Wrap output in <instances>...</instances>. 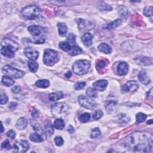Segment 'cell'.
Returning a JSON list of instances; mask_svg holds the SVG:
<instances>
[{
	"mask_svg": "<svg viewBox=\"0 0 153 153\" xmlns=\"http://www.w3.org/2000/svg\"><path fill=\"white\" fill-rule=\"evenodd\" d=\"M68 132H69V133H74V128L72 126H69L68 127Z\"/></svg>",
	"mask_w": 153,
	"mask_h": 153,
	"instance_id": "obj_55",
	"label": "cell"
},
{
	"mask_svg": "<svg viewBox=\"0 0 153 153\" xmlns=\"http://www.w3.org/2000/svg\"><path fill=\"white\" fill-rule=\"evenodd\" d=\"M90 118V114L87 113V112H85L83 114L80 115L78 117V119L82 123H86L89 121Z\"/></svg>",
	"mask_w": 153,
	"mask_h": 153,
	"instance_id": "obj_37",
	"label": "cell"
},
{
	"mask_svg": "<svg viewBox=\"0 0 153 153\" xmlns=\"http://www.w3.org/2000/svg\"><path fill=\"white\" fill-rule=\"evenodd\" d=\"M108 85V81L105 80H101L96 81V82L93 84L94 89L98 91L103 92L104 91Z\"/></svg>",
	"mask_w": 153,
	"mask_h": 153,
	"instance_id": "obj_14",
	"label": "cell"
},
{
	"mask_svg": "<svg viewBox=\"0 0 153 153\" xmlns=\"http://www.w3.org/2000/svg\"><path fill=\"white\" fill-rule=\"evenodd\" d=\"M44 42H45V38L42 37V38H40L39 40L34 41V43H35V44H43Z\"/></svg>",
	"mask_w": 153,
	"mask_h": 153,
	"instance_id": "obj_52",
	"label": "cell"
},
{
	"mask_svg": "<svg viewBox=\"0 0 153 153\" xmlns=\"http://www.w3.org/2000/svg\"><path fill=\"white\" fill-rule=\"evenodd\" d=\"M2 71L5 75L16 79L22 78L25 75V73L23 71L14 68L10 66V65H5V66L3 67L2 68Z\"/></svg>",
	"mask_w": 153,
	"mask_h": 153,
	"instance_id": "obj_5",
	"label": "cell"
},
{
	"mask_svg": "<svg viewBox=\"0 0 153 153\" xmlns=\"http://www.w3.org/2000/svg\"><path fill=\"white\" fill-rule=\"evenodd\" d=\"M93 38H94L93 34L89 33V32H86L82 37V41H83L86 46H90L92 44Z\"/></svg>",
	"mask_w": 153,
	"mask_h": 153,
	"instance_id": "obj_17",
	"label": "cell"
},
{
	"mask_svg": "<svg viewBox=\"0 0 153 153\" xmlns=\"http://www.w3.org/2000/svg\"><path fill=\"white\" fill-rule=\"evenodd\" d=\"M138 62L139 64L143 65H149L152 64V59L151 58L139 57Z\"/></svg>",
	"mask_w": 153,
	"mask_h": 153,
	"instance_id": "obj_27",
	"label": "cell"
},
{
	"mask_svg": "<svg viewBox=\"0 0 153 153\" xmlns=\"http://www.w3.org/2000/svg\"><path fill=\"white\" fill-rule=\"evenodd\" d=\"M65 122L61 118H58L53 123L54 127L58 130H62L65 128Z\"/></svg>",
	"mask_w": 153,
	"mask_h": 153,
	"instance_id": "obj_29",
	"label": "cell"
},
{
	"mask_svg": "<svg viewBox=\"0 0 153 153\" xmlns=\"http://www.w3.org/2000/svg\"><path fill=\"white\" fill-rule=\"evenodd\" d=\"M8 96L7 95L5 94V93H3V92H1V94H0V103L1 105L5 104L7 103L8 102Z\"/></svg>",
	"mask_w": 153,
	"mask_h": 153,
	"instance_id": "obj_40",
	"label": "cell"
},
{
	"mask_svg": "<svg viewBox=\"0 0 153 153\" xmlns=\"http://www.w3.org/2000/svg\"><path fill=\"white\" fill-rule=\"evenodd\" d=\"M40 13V9L34 5H27L22 10V14L24 17L29 20H34L38 18Z\"/></svg>",
	"mask_w": 153,
	"mask_h": 153,
	"instance_id": "obj_3",
	"label": "cell"
},
{
	"mask_svg": "<svg viewBox=\"0 0 153 153\" xmlns=\"http://www.w3.org/2000/svg\"><path fill=\"white\" fill-rule=\"evenodd\" d=\"M86 83L85 82H78V83H76L75 85V90H81L84 88V87L86 86Z\"/></svg>",
	"mask_w": 153,
	"mask_h": 153,
	"instance_id": "obj_45",
	"label": "cell"
},
{
	"mask_svg": "<svg viewBox=\"0 0 153 153\" xmlns=\"http://www.w3.org/2000/svg\"><path fill=\"white\" fill-rule=\"evenodd\" d=\"M117 101L110 100L107 101L105 107L108 111H112L113 110V108L117 105Z\"/></svg>",
	"mask_w": 153,
	"mask_h": 153,
	"instance_id": "obj_31",
	"label": "cell"
},
{
	"mask_svg": "<svg viewBox=\"0 0 153 153\" xmlns=\"http://www.w3.org/2000/svg\"><path fill=\"white\" fill-rule=\"evenodd\" d=\"M3 132V124H2V129H1V132L2 133Z\"/></svg>",
	"mask_w": 153,
	"mask_h": 153,
	"instance_id": "obj_58",
	"label": "cell"
},
{
	"mask_svg": "<svg viewBox=\"0 0 153 153\" xmlns=\"http://www.w3.org/2000/svg\"><path fill=\"white\" fill-rule=\"evenodd\" d=\"M29 139L31 141L35 142V143H41V142L44 140L46 138L40 133L35 132L34 133H31L30 135Z\"/></svg>",
	"mask_w": 153,
	"mask_h": 153,
	"instance_id": "obj_21",
	"label": "cell"
},
{
	"mask_svg": "<svg viewBox=\"0 0 153 153\" xmlns=\"http://www.w3.org/2000/svg\"><path fill=\"white\" fill-rule=\"evenodd\" d=\"M118 11L120 17L123 19H127L129 16V11L128 8L124 6H120L118 8Z\"/></svg>",
	"mask_w": 153,
	"mask_h": 153,
	"instance_id": "obj_25",
	"label": "cell"
},
{
	"mask_svg": "<svg viewBox=\"0 0 153 153\" xmlns=\"http://www.w3.org/2000/svg\"><path fill=\"white\" fill-rule=\"evenodd\" d=\"M152 138L145 133L136 132L130 134L122 141V145L135 152H149L152 150Z\"/></svg>",
	"mask_w": 153,
	"mask_h": 153,
	"instance_id": "obj_1",
	"label": "cell"
},
{
	"mask_svg": "<svg viewBox=\"0 0 153 153\" xmlns=\"http://www.w3.org/2000/svg\"><path fill=\"white\" fill-rule=\"evenodd\" d=\"M148 97L152 99V88L150 90V91L148 93Z\"/></svg>",
	"mask_w": 153,
	"mask_h": 153,
	"instance_id": "obj_56",
	"label": "cell"
},
{
	"mask_svg": "<svg viewBox=\"0 0 153 153\" xmlns=\"http://www.w3.org/2000/svg\"><path fill=\"white\" fill-rule=\"evenodd\" d=\"M7 136L12 139H14L16 137V132L13 130H10L7 132Z\"/></svg>",
	"mask_w": 153,
	"mask_h": 153,
	"instance_id": "obj_48",
	"label": "cell"
},
{
	"mask_svg": "<svg viewBox=\"0 0 153 153\" xmlns=\"http://www.w3.org/2000/svg\"><path fill=\"white\" fill-rule=\"evenodd\" d=\"M71 76H72V73L70 71H68L67 73L65 74V76L67 78H69Z\"/></svg>",
	"mask_w": 153,
	"mask_h": 153,
	"instance_id": "obj_54",
	"label": "cell"
},
{
	"mask_svg": "<svg viewBox=\"0 0 153 153\" xmlns=\"http://www.w3.org/2000/svg\"><path fill=\"white\" fill-rule=\"evenodd\" d=\"M28 30L29 33L34 37L40 35L44 32V29L42 27L37 25H32L28 27Z\"/></svg>",
	"mask_w": 153,
	"mask_h": 153,
	"instance_id": "obj_13",
	"label": "cell"
},
{
	"mask_svg": "<svg viewBox=\"0 0 153 153\" xmlns=\"http://www.w3.org/2000/svg\"><path fill=\"white\" fill-rule=\"evenodd\" d=\"M52 110L54 114H62L68 111V107L65 103H57L52 105Z\"/></svg>",
	"mask_w": 153,
	"mask_h": 153,
	"instance_id": "obj_9",
	"label": "cell"
},
{
	"mask_svg": "<svg viewBox=\"0 0 153 153\" xmlns=\"http://www.w3.org/2000/svg\"><path fill=\"white\" fill-rule=\"evenodd\" d=\"M59 46L61 48V49H62V50L65 52H69L71 50V49L72 48L70 45V44L68 42L66 41L60 42Z\"/></svg>",
	"mask_w": 153,
	"mask_h": 153,
	"instance_id": "obj_32",
	"label": "cell"
},
{
	"mask_svg": "<svg viewBox=\"0 0 153 153\" xmlns=\"http://www.w3.org/2000/svg\"><path fill=\"white\" fill-rule=\"evenodd\" d=\"M146 124H152V119L150 120L149 121H148V122H146Z\"/></svg>",
	"mask_w": 153,
	"mask_h": 153,
	"instance_id": "obj_57",
	"label": "cell"
},
{
	"mask_svg": "<svg viewBox=\"0 0 153 153\" xmlns=\"http://www.w3.org/2000/svg\"><path fill=\"white\" fill-rule=\"evenodd\" d=\"M129 66L127 63L122 62L120 63L117 67V72L120 75H125L128 72Z\"/></svg>",
	"mask_w": 153,
	"mask_h": 153,
	"instance_id": "obj_16",
	"label": "cell"
},
{
	"mask_svg": "<svg viewBox=\"0 0 153 153\" xmlns=\"http://www.w3.org/2000/svg\"><path fill=\"white\" fill-rule=\"evenodd\" d=\"M63 95V93L61 91L55 93H52V94L48 95V99L50 101H56L62 98Z\"/></svg>",
	"mask_w": 153,
	"mask_h": 153,
	"instance_id": "obj_22",
	"label": "cell"
},
{
	"mask_svg": "<svg viewBox=\"0 0 153 153\" xmlns=\"http://www.w3.org/2000/svg\"><path fill=\"white\" fill-rule=\"evenodd\" d=\"M2 83L5 86L10 87L13 86L14 84V81L12 78L10 77V76L5 75L2 77Z\"/></svg>",
	"mask_w": 153,
	"mask_h": 153,
	"instance_id": "obj_26",
	"label": "cell"
},
{
	"mask_svg": "<svg viewBox=\"0 0 153 153\" xmlns=\"http://www.w3.org/2000/svg\"><path fill=\"white\" fill-rule=\"evenodd\" d=\"M30 124L37 133H40V135L43 136L44 137L46 138V136H45L43 130H42V128H41L39 124H38L36 121H35L34 120H31L30 121Z\"/></svg>",
	"mask_w": 153,
	"mask_h": 153,
	"instance_id": "obj_19",
	"label": "cell"
},
{
	"mask_svg": "<svg viewBox=\"0 0 153 153\" xmlns=\"http://www.w3.org/2000/svg\"><path fill=\"white\" fill-rule=\"evenodd\" d=\"M17 105L18 104L16 102H12L10 103L9 108L11 109V110H14V109L16 108V107L17 106Z\"/></svg>",
	"mask_w": 153,
	"mask_h": 153,
	"instance_id": "obj_53",
	"label": "cell"
},
{
	"mask_svg": "<svg viewBox=\"0 0 153 153\" xmlns=\"http://www.w3.org/2000/svg\"><path fill=\"white\" fill-rule=\"evenodd\" d=\"M12 92L13 93V94H19V93L21 91V88L18 86H14L13 88L12 89Z\"/></svg>",
	"mask_w": 153,
	"mask_h": 153,
	"instance_id": "obj_50",
	"label": "cell"
},
{
	"mask_svg": "<svg viewBox=\"0 0 153 153\" xmlns=\"http://www.w3.org/2000/svg\"><path fill=\"white\" fill-rule=\"evenodd\" d=\"M105 66H106L105 62L104 61H103V60H101V61H99L96 63V67L97 70H100V69H102L104 68Z\"/></svg>",
	"mask_w": 153,
	"mask_h": 153,
	"instance_id": "obj_44",
	"label": "cell"
},
{
	"mask_svg": "<svg viewBox=\"0 0 153 153\" xmlns=\"http://www.w3.org/2000/svg\"><path fill=\"white\" fill-rule=\"evenodd\" d=\"M32 117L34 118H36L38 117V114H39V112H38V111L37 110H36V109H34L33 110H32Z\"/></svg>",
	"mask_w": 153,
	"mask_h": 153,
	"instance_id": "obj_51",
	"label": "cell"
},
{
	"mask_svg": "<svg viewBox=\"0 0 153 153\" xmlns=\"http://www.w3.org/2000/svg\"><path fill=\"white\" fill-rule=\"evenodd\" d=\"M139 88V84L135 81H129L126 84L122 86V91L123 93L129 92H135Z\"/></svg>",
	"mask_w": 153,
	"mask_h": 153,
	"instance_id": "obj_10",
	"label": "cell"
},
{
	"mask_svg": "<svg viewBox=\"0 0 153 153\" xmlns=\"http://www.w3.org/2000/svg\"><path fill=\"white\" fill-rule=\"evenodd\" d=\"M35 84L40 88H47L50 85V82L47 80H40L36 82Z\"/></svg>",
	"mask_w": 153,
	"mask_h": 153,
	"instance_id": "obj_30",
	"label": "cell"
},
{
	"mask_svg": "<svg viewBox=\"0 0 153 153\" xmlns=\"http://www.w3.org/2000/svg\"><path fill=\"white\" fill-rule=\"evenodd\" d=\"M97 49L99 52L105 54H109L112 52V48L111 47V46H109L106 43L101 44H99V46H98Z\"/></svg>",
	"mask_w": 153,
	"mask_h": 153,
	"instance_id": "obj_20",
	"label": "cell"
},
{
	"mask_svg": "<svg viewBox=\"0 0 153 153\" xmlns=\"http://www.w3.org/2000/svg\"><path fill=\"white\" fill-rule=\"evenodd\" d=\"M14 52L15 51L9 47L3 46L1 47V53L5 57L8 58H12L14 56Z\"/></svg>",
	"mask_w": 153,
	"mask_h": 153,
	"instance_id": "obj_15",
	"label": "cell"
},
{
	"mask_svg": "<svg viewBox=\"0 0 153 153\" xmlns=\"http://www.w3.org/2000/svg\"><path fill=\"white\" fill-rule=\"evenodd\" d=\"M78 102L82 107H84V108L88 109V110H93L96 105V103L94 100L87 98L84 95L79 96Z\"/></svg>",
	"mask_w": 153,
	"mask_h": 153,
	"instance_id": "obj_7",
	"label": "cell"
},
{
	"mask_svg": "<svg viewBox=\"0 0 153 153\" xmlns=\"http://www.w3.org/2000/svg\"><path fill=\"white\" fill-rule=\"evenodd\" d=\"M86 95L89 97H97V90L93 88H88L86 90Z\"/></svg>",
	"mask_w": 153,
	"mask_h": 153,
	"instance_id": "obj_34",
	"label": "cell"
},
{
	"mask_svg": "<svg viewBox=\"0 0 153 153\" xmlns=\"http://www.w3.org/2000/svg\"><path fill=\"white\" fill-rule=\"evenodd\" d=\"M1 148H6L7 150H10L12 148V146L10 145V144L9 143V141L8 140H6L4 141L3 143L1 144Z\"/></svg>",
	"mask_w": 153,
	"mask_h": 153,
	"instance_id": "obj_47",
	"label": "cell"
},
{
	"mask_svg": "<svg viewBox=\"0 0 153 153\" xmlns=\"http://www.w3.org/2000/svg\"><path fill=\"white\" fill-rule=\"evenodd\" d=\"M58 32L61 37H64L66 35L68 31V27L64 23H59L58 24Z\"/></svg>",
	"mask_w": 153,
	"mask_h": 153,
	"instance_id": "obj_23",
	"label": "cell"
},
{
	"mask_svg": "<svg viewBox=\"0 0 153 153\" xmlns=\"http://www.w3.org/2000/svg\"><path fill=\"white\" fill-rule=\"evenodd\" d=\"M28 68L32 73H36L38 69V63L36 62H29L28 63Z\"/></svg>",
	"mask_w": 153,
	"mask_h": 153,
	"instance_id": "obj_35",
	"label": "cell"
},
{
	"mask_svg": "<svg viewBox=\"0 0 153 153\" xmlns=\"http://www.w3.org/2000/svg\"><path fill=\"white\" fill-rule=\"evenodd\" d=\"M1 47H3V46L9 47L10 48H12V49H13L15 52L17 51L19 48V46L18 43H16L14 41L11 40L8 38H5L3 40V41H1Z\"/></svg>",
	"mask_w": 153,
	"mask_h": 153,
	"instance_id": "obj_12",
	"label": "cell"
},
{
	"mask_svg": "<svg viewBox=\"0 0 153 153\" xmlns=\"http://www.w3.org/2000/svg\"><path fill=\"white\" fill-rule=\"evenodd\" d=\"M121 24H122V20L120 19H118L115 21L112 22L111 23L105 26V28L107 29H112L117 28V27L118 26Z\"/></svg>",
	"mask_w": 153,
	"mask_h": 153,
	"instance_id": "obj_28",
	"label": "cell"
},
{
	"mask_svg": "<svg viewBox=\"0 0 153 153\" xmlns=\"http://www.w3.org/2000/svg\"><path fill=\"white\" fill-rule=\"evenodd\" d=\"M118 120H119L120 122L123 123V124H124V123L126 124L130 121V120L126 117V116H125V114H120V116H118Z\"/></svg>",
	"mask_w": 153,
	"mask_h": 153,
	"instance_id": "obj_43",
	"label": "cell"
},
{
	"mask_svg": "<svg viewBox=\"0 0 153 153\" xmlns=\"http://www.w3.org/2000/svg\"><path fill=\"white\" fill-rule=\"evenodd\" d=\"M90 62L86 60H79L73 65V71L75 74L81 75L86 74L90 68Z\"/></svg>",
	"mask_w": 153,
	"mask_h": 153,
	"instance_id": "obj_2",
	"label": "cell"
},
{
	"mask_svg": "<svg viewBox=\"0 0 153 153\" xmlns=\"http://www.w3.org/2000/svg\"><path fill=\"white\" fill-rule=\"evenodd\" d=\"M67 40L69 43L70 42V43L74 44L75 40V36L73 34H70L67 38Z\"/></svg>",
	"mask_w": 153,
	"mask_h": 153,
	"instance_id": "obj_49",
	"label": "cell"
},
{
	"mask_svg": "<svg viewBox=\"0 0 153 153\" xmlns=\"http://www.w3.org/2000/svg\"><path fill=\"white\" fill-rule=\"evenodd\" d=\"M76 22L78 25V28L81 32L90 31L95 28V24L91 22L90 21L79 19Z\"/></svg>",
	"mask_w": 153,
	"mask_h": 153,
	"instance_id": "obj_8",
	"label": "cell"
},
{
	"mask_svg": "<svg viewBox=\"0 0 153 153\" xmlns=\"http://www.w3.org/2000/svg\"><path fill=\"white\" fill-rule=\"evenodd\" d=\"M14 151L18 153L26 152L29 148V144L26 140H20L16 141L13 145Z\"/></svg>",
	"mask_w": 153,
	"mask_h": 153,
	"instance_id": "obj_6",
	"label": "cell"
},
{
	"mask_svg": "<svg viewBox=\"0 0 153 153\" xmlns=\"http://www.w3.org/2000/svg\"><path fill=\"white\" fill-rule=\"evenodd\" d=\"M82 49L78 47V46H74V47H73L71 48V50L69 52V55L71 56H76V55H78V54H80L81 52H82Z\"/></svg>",
	"mask_w": 153,
	"mask_h": 153,
	"instance_id": "obj_33",
	"label": "cell"
},
{
	"mask_svg": "<svg viewBox=\"0 0 153 153\" xmlns=\"http://www.w3.org/2000/svg\"><path fill=\"white\" fill-rule=\"evenodd\" d=\"M143 13L145 16H147V17H150V16H151L153 14V10H152V7H147L145 8L144 10Z\"/></svg>",
	"mask_w": 153,
	"mask_h": 153,
	"instance_id": "obj_41",
	"label": "cell"
},
{
	"mask_svg": "<svg viewBox=\"0 0 153 153\" xmlns=\"http://www.w3.org/2000/svg\"><path fill=\"white\" fill-rule=\"evenodd\" d=\"M54 143H55L57 146H61L63 144V140L61 136H56V137L54 138Z\"/></svg>",
	"mask_w": 153,
	"mask_h": 153,
	"instance_id": "obj_46",
	"label": "cell"
},
{
	"mask_svg": "<svg viewBox=\"0 0 153 153\" xmlns=\"http://www.w3.org/2000/svg\"><path fill=\"white\" fill-rule=\"evenodd\" d=\"M24 53L27 58L33 61L37 60L39 56L38 51L31 47H26L24 49Z\"/></svg>",
	"mask_w": 153,
	"mask_h": 153,
	"instance_id": "obj_11",
	"label": "cell"
},
{
	"mask_svg": "<svg viewBox=\"0 0 153 153\" xmlns=\"http://www.w3.org/2000/svg\"><path fill=\"white\" fill-rule=\"evenodd\" d=\"M138 79L140 81L142 84L144 85H148L150 83V78L148 77V76L146 75V73L144 71H141L138 75Z\"/></svg>",
	"mask_w": 153,
	"mask_h": 153,
	"instance_id": "obj_18",
	"label": "cell"
},
{
	"mask_svg": "<svg viewBox=\"0 0 153 153\" xmlns=\"http://www.w3.org/2000/svg\"><path fill=\"white\" fill-rule=\"evenodd\" d=\"M27 124H28L27 120L24 117H22L18 120L16 126V128H17L18 129L24 130L26 128Z\"/></svg>",
	"mask_w": 153,
	"mask_h": 153,
	"instance_id": "obj_24",
	"label": "cell"
},
{
	"mask_svg": "<svg viewBox=\"0 0 153 153\" xmlns=\"http://www.w3.org/2000/svg\"><path fill=\"white\" fill-rule=\"evenodd\" d=\"M101 135V131L99 129V128H94L91 131V133L90 135V137L92 139H95L97 138L98 136H99Z\"/></svg>",
	"mask_w": 153,
	"mask_h": 153,
	"instance_id": "obj_38",
	"label": "cell"
},
{
	"mask_svg": "<svg viewBox=\"0 0 153 153\" xmlns=\"http://www.w3.org/2000/svg\"><path fill=\"white\" fill-rule=\"evenodd\" d=\"M45 131H46V133L47 135L50 136L52 135L53 132H54V128H53V125L51 123H47L46 126H45Z\"/></svg>",
	"mask_w": 153,
	"mask_h": 153,
	"instance_id": "obj_39",
	"label": "cell"
},
{
	"mask_svg": "<svg viewBox=\"0 0 153 153\" xmlns=\"http://www.w3.org/2000/svg\"><path fill=\"white\" fill-rule=\"evenodd\" d=\"M147 118V116L144 113L139 112L136 115V123H141L145 122V120Z\"/></svg>",
	"mask_w": 153,
	"mask_h": 153,
	"instance_id": "obj_36",
	"label": "cell"
},
{
	"mask_svg": "<svg viewBox=\"0 0 153 153\" xmlns=\"http://www.w3.org/2000/svg\"><path fill=\"white\" fill-rule=\"evenodd\" d=\"M103 116V112L101 110H97L93 114V118L95 120H99Z\"/></svg>",
	"mask_w": 153,
	"mask_h": 153,
	"instance_id": "obj_42",
	"label": "cell"
},
{
	"mask_svg": "<svg viewBox=\"0 0 153 153\" xmlns=\"http://www.w3.org/2000/svg\"><path fill=\"white\" fill-rule=\"evenodd\" d=\"M59 56L58 53L52 49H46L44 53L43 61L48 66H52L58 62Z\"/></svg>",
	"mask_w": 153,
	"mask_h": 153,
	"instance_id": "obj_4",
	"label": "cell"
}]
</instances>
